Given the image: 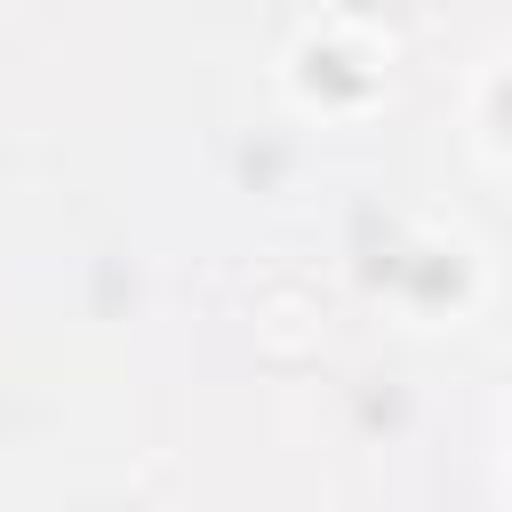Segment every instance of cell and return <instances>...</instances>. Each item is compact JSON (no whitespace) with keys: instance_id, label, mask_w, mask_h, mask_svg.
I'll return each instance as SVG.
<instances>
[{"instance_id":"1","label":"cell","mask_w":512,"mask_h":512,"mask_svg":"<svg viewBox=\"0 0 512 512\" xmlns=\"http://www.w3.org/2000/svg\"><path fill=\"white\" fill-rule=\"evenodd\" d=\"M256 336H264V352H272V360H304V352L320 344V320H312V304H304V296H272V304H264V320H256Z\"/></svg>"}]
</instances>
